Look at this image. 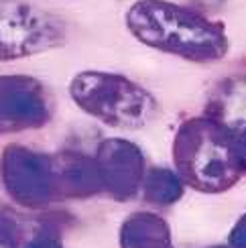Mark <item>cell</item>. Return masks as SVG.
Wrapping results in <instances>:
<instances>
[{
	"instance_id": "obj_1",
	"label": "cell",
	"mask_w": 246,
	"mask_h": 248,
	"mask_svg": "<svg viewBox=\"0 0 246 248\" xmlns=\"http://www.w3.org/2000/svg\"><path fill=\"white\" fill-rule=\"evenodd\" d=\"M124 23L138 43L189 63H214L228 55L226 25L173 0H137Z\"/></svg>"
},
{
	"instance_id": "obj_2",
	"label": "cell",
	"mask_w": 246,
	"mask_h": 248,
	"mask_svg": "<svg viewBox=\"0 0 246 248\" xmlns=\"http://www.w3.org/2000/svg\"><path fill=\"white\" fill-rule=\"evenodd\" d=\"M171 157L185 187L198 193H226L244 177L238 140L206 114L179 124Z\"/></svg>"
},
{
	"instance_id": "obj_3",
	"label": "cell",
	"mask_w": 246,
	"mask_h": 248,
	"mask_svg": "<svg viewBox=\"0 0 246 248\" xmlns=\"http://www.w3.org/2000/svg\"><path fill=\"white\" fill-rule=\"evenodd\" d=\"M69 96L81 112L118 130L145 128L159 112L157 98L145 86L112 71H79L69 81Z\"/></svg>"
},
{
	"instance_id": "obj_4",
	"label": "cell",
	"mask_w": 246,
	"mask_h": 248,
	"mask_svg": "<svg viewBox=\"0 0 246 248\" xmlns=\"http://www.w3.org/2000/svg\"><path fill=\"white\" fill-rule=\"evenodd\" d=\"M65 43V25L27 2H0V59L45 53Z\"/></svg>"
},
{
	"instance_id": "obj_5",
	"label": "cell",
	"mask_w": 246,
	"mask_h": 248,
	"mask_svg": "<svg viewBox=\"0 0 246 248\" xmlns=\"http://www.w3.org/2000/svg\"><path fill=\"white\" fill-rule=\"evenodd\" d=\"M2 177L8 193L29 208H43L59 200L57 159L53 155L8 147L2 157Z\"/></svg>"
},
{
	"instance_id": "obj_6",
	"label": "cell",
	"mask_w": 246,
	"mask_h": 248,
	"mask_svg": "<svg viewBox=\"0 0 246 248\" xmlns=\"http://www.w3.org/2000/svg\"><path fill=\"white\" fill-rule=\"evenodd\" d=\"M104 195L114 202H130L140 195L147 173L145 153L128 139H104L94 153Z\"/></svg>"
},
{
	"instance_id": "obj_7",
	"label": "cell",
	"mask_w": 246,
	"mask_h": 248,
	"mask_svg": "<svg viewBox=\"0 0 246 248\" xmlns=\"http://www.w3.org/2000/svg\"><path fill=\"white\" fill-rule=\"evenodd\" d=\"M51 118L45 88L33 78H0V134L39 128Z\"/></svg>"
},
{
	"instance_id": "obj_8",
	"label": "cell",
	"mask_w": 246,
	"mask_h": 248,
	"mask_svg": "<svg viewBox=\"0 0 246 248\" xmlns=\"http://www.w3.org/2000/svg\"><path fill=\"white\" fill-rule=\"evenodd\" d=\"M203 114L240 140L246 134V74L220 79L206 98Z\"/></svg>"
},
{
	"instance_id": "obj_9",
	"label": "cell",
	"mask_w": 246,
	"mask_h": 248,
	"mask_svg": "<svg viewBox=\"0 0 246 248\" xmlns=\"http://www.w3.org/2000/svg\"><path fill=\"white\" fill-rule=\"evenodd\" d=\"M59 200H90L104 195L96 159L92 155L65 151L55 155Z\"/></svg>"
},
{
	"instance_id": "obj_10",
	"label": "cell",
	"mask_w": 246,
	"mask_h": 248,
	"mask_svg": "<svg viewBox=\"0 0 246 248\" xmlns=\"http://www.w3.org/2000/svg\"><path fill=\"white\" fill-rule=\"evenodd\" d=\"M120 248H175L171 226L155 212H135L122 220Z\"/></svg>"
},
{
	"instance_id": "obj_11",
	"label": "cell",
	"mask_w": 246,
	"mask_h": 248,
	"mask_svg": "<svg viewBox=\"0 0 246 248\" xmlns=\"http://www.w3.org/2000/svg\"><path fill=\"white\" fill-rule=\"evenodd\" d=\"M183 193H185V183L173 167L155 165L147 169L140 187V198L147 203L155 208H169L183 198Z\"/></svg>"
},
{
	"instance_id": "obj_12",
	"label": "cell",
	"mask_w": 246,
	"mask_h": 248,
	"mask_svg": "<svg viewBox=\"0 0 246 248\" xmlns=\"http://www.w3.org/2000/svg\"><path fill=\"white\" fill-rule=\"evenodd\" d=\"M228 244L232 248H246V214H242L236 220V224L232 226L230 236H228Z\"/></svg>"
},
{
	"instance_id": "obj_13",
	"label": "cell",
	"mask_w": 246,
	"mask_h": 248,
	"mask_svg": "<svg viewBox=\"0 0 246 248\" xmlns=\"http://www.w3.org/2000/svg\"><path fill=\"white\" fill-rule=\"evenodd\" d=\"M27 248H63V244H61V240L57 238L55 234H45V236L35 238Z\"/></svg>"
},
{
	"instance_id": "obj_14",
	"label": "cell",
	"mask_w": 246,
	"mask_h": 248,
	"mask_svg": "<svg viewBox=\"0 0 246 248\" xmlns=\"http://www.w3.org/2000/svg\"><path fill=\"white\" fill-rule=\"evenodd\" d=\"M0 248H16L13 232H8V228L2 226V224H0Z\"/></svg>"
},
{
	"instance_id": "obj_15",
	"label": "cell",
	"mask_w": 246,
	"mask_h": 248,
	"mask_svg": "<svg viewBox=\"0 0 246 248\" xmlns=\"http://www.w3.org/2000/svg\"><path fill=\"white\" fill-rule=\"evenodd\" d=\"M238 147H240V159H242V171H244V177H246V134L238 140Z\"/></svg>"
},
{
	"instance_id": "obj_16",
	"label": "cell",
	"mask_w": 246,
	"mask_h": 248,
	"mask_svg": "<svg viewBox=\"0 0 246 248\" xmlns=\"http://www.w3.org/2000/svg\"><path fill=\"white\" fill-rule=\"evenodd\" d=\"M208 248H232L230 244H214V246H208Z\"/></svg>"
}]
</instances>
